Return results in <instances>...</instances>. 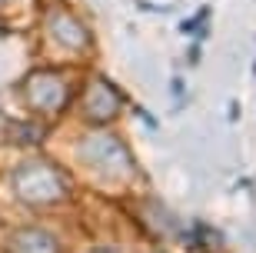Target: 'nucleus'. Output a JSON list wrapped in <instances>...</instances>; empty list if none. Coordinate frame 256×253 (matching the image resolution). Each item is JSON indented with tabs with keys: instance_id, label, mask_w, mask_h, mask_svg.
I'll return each mask as SVG.
<instances>
[{
	"instance_id": "nucleus-2",
	"label": "nucleus",
	"mask_w": 256,
	"mask_h": 253,
	"mask_svg": "<svg viewBox=\"0 0 256 253\" xmlns=\"http://www.w3.org/2000/svg\"><path fill=\"white\" fill-rule=\"evenodd\" d=\"M76 157H80V163L86 170H94L96 177H104V180H126L136 170L126 143L106 130H90L86 137H80Z\"/></svg>"
},
{
	"instance_id": "nucleus-5",
	"label": "nucleus",
	"mask_w": 256,
	"mask_h": 253,
	"mask_svg": "<svg viewBox=\"0 0 256 253\" xmlns=\"http://www.w3.org/2000/svg\"><path fill=\"white\" fill-rule=\"evenodd\" d=\"M47 30H50V37L57 40L60 47L74 50V54H84V50L94 44V37H90L86 24H80V17H76V14H70L66 7H54L47 14Z\"/></svg>"
},
{
	"instance_id": "nucleus-9",
	"label": "nucleus",
	"mask_w": 256,
	"mask_h": 253,
	"mask_svg": "<svg viewBox=\"0 0 256 253\" xmlns=\"http://www.w3.org/2000/svg\"><path fill=\"white\" fill-rule=\"evenodd\" d=\"M0 7H4V0H0Z\"/></svg>"
},
{
	"instance_id": "nucleus-6",
	"label": "nucleus",
	"mask_w": 256,
	"mask_h": 253,
	"mask_svg": "<svg viewBox=\"0 0 256 253\" xmlns=\"http://www.w3.org/2000/svg\"><path fill=\"white\" fill-rule=\"evenodd\" d=\"M7 253H60V240L47 226H20L10 233Z\"/></svg>"
},
{
	"instance_id": "nucleus-1",
	"label": "nucleus",
	"mask_w": 256,
	"mask_h": 253,
	"mask_svg": "<svg viewBox=\"0 0 256 253\" xmlns=\"http://www.w3.org/2000/svg\"><path fill=\"white\" fill-rule=\"evenodd\" d=\"M10 190L27 206H57L66 200L70 183L50 160H24L10 177Z\"/></svg>"
},
{
	"instance_id": "nucleus-8",
	"label": "nucleus",
	"mask_w": 256,
	"mask_h": 253,
	"mask_svg": "<svg viewBox=\"0 0 256 253\" xmlns=\"http://www.w3.org/2000/svg\"><path fill=\"white\" fill-rule=\"evenodd\" d=\"M0 34H4V24H0Z\"/></svg>"
},
{
	"instance_id": "nucleus-7",
	"label": "nucleus",
	"mask_w": 256,
	"mask_h": 253,
	"mask_svg": "<svg viewBox=\"0 0 256 253\" xmlns=\"http://www.w3.org/2000/svg\"><path fill=\"white\" fill-rule=\"evenodd\" d=\"M90 253H120V250H114V246H94Z\"/></svg>"
},
{
	"instance_id": "nucleus-4",
	"label": "nucleus",
	"mask_w": 256,
	"mask_h": 253,
	"mask_svg": "<svg viewBox=\"0 0 256 253\" xmlns=\"http://www.w3.org/2000/svg\"><path fill=\"white\" fill-rule=\"evenodd\" d=\"M80 103H84V117L90 123H110L124 110V94H120L106 77H94V80L86 84Z\"/></svg>"
},
{
	"instance_id": "nucleus-3",
	"label": "nucleus",
	"mask_w": 256,
	"mask_h": 253,
	"mask_svg": "<svg viewBox=\"0 0 256 253\" xmlns=\"http://www.w3.org/2000/svg\"><path fill=\"white\" fill-rule=\"evenodd\" d=\"M20 94H24L30 110H37L40 117H54L70 100V84H66L64 74H57V70H34L24 80Z\"/></svg>"
}]
</instances>
